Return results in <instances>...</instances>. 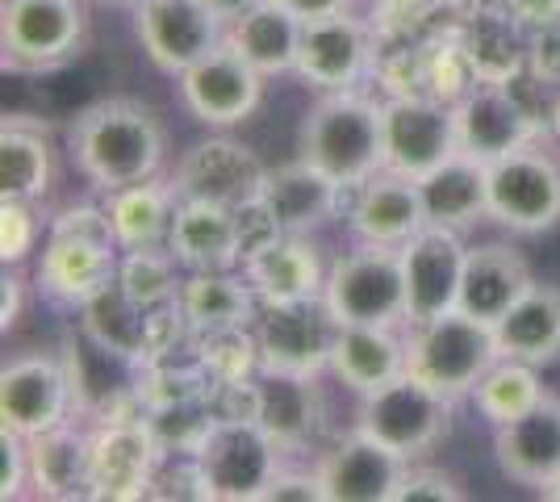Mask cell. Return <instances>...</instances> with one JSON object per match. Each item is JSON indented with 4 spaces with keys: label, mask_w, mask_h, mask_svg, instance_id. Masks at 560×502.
<instances>
[{
    "label": "cell",
    "mask_w": 560,
    "mask_h": 502,
    "mask_svg": "<svg viewBox=\"0 0 560 502\" xmlns=\"http://www.w3.org/2000/svg\"><path fill=\"white\" fill-rule=\"evenodd\" d=\"M109 4H126V9H135V4H142V0H109Z\"/></svg>",
    "instance_id": "cell-46"
},
{
    "label": "cell",
    "mask_w": 560,
    "mask_h": 502,
    "mask_svg": "<svg viewBox=\"0 0 560 502\" xmlns=\"http://www.w3.org/2000/svg\"><path fill=\"white\" fill-rule=\"evenodd\" d=\"M465 260H468L465 235L460 231H447V226H422L415 240L401 243L410 323H427L435 314L456 311L460 281H465Z\"/></svg>",
    "instance_id": "cell-17"
},
{
    "label": "cell",
    "mask_w": 560,
    "mask_h": 502,
    "mask_svg": "<svg viewBox=\"0 0 560 502\" xmlns=\"http://www.w3.org/2000/svg\"><path fill=\"white\" fill-rule=\"evenodd\" d=\"M532 285H536V277L511 243H481V247H468L456 311L472 314V318L493 327Z\"/></svg>",
    "instance_id": "cell-31"
},
{
    "label": "cell",
    "mask_w": 560,
    "mask_h": 502,
    "mask_svg": "<svg viewBox=\"0 0 560 502\" xmlns=\"http://www.w3.org/2000/svg\"><path fill=\"white\" fill-rule=\"evenodd\" d=\"M50 218L38 214L34 201H9L0 197V260L4 268H18L38 252V240H47Z\"/></svg>",
    "instance_id": "cell-39"
},
{
    "label": "cell",
    "mask_w": 560,
    "mask_h": 502,
    "mask_svg": "<svg viewBox=\"0 0 560 502\" xmlns=\"http://www.w3.org/2000/svg\"><path fill=\"white\" fill-rule=\"evenodd\" d=\"M498 360L493 327L465 311L435 314L406 327V373H415L452 402L468 398Z\"/></svg>",
    "instance_id": "cell-4"
},
{
    "label": "cell",
    "mask_w": 560,
    "mask_h": 502,
    "mask_svg": "<svg viewBox=\"0 0 560 502\" xmlns=\"http://www.w3.org/2000/svg\"><path fill=\"white\" fill-rule=\"evenodd\" d=\"M89 474H93V440L75 431V423L30 435V486L43 499L89 494Z\"/></svg>",
    "instance_id": "cell-34"
},
{
    "label": "cell",
    "mask_w": 560,
    "mask_h": 502,
    "mask_svg": "<svg viewBox=\"0 0 560 502\" xmlns=\"http://www.w3.org/2000/svg\"><path fill=\"white\" fill-rule=\"evenodd\" d=\"M264 176H268V167L259 164L256 151L231 139V130H218L180 155V164L172 172V189L180 197L247 210V206H256Z\"/></svg>",
    "instance_id": "cell-16"
},
{
    "label": "cell",
    "mask_w": 560,
    "mask_h": 502,
    "mask_svg": "<svg viewBox=\"0 0 560 502\" xmlns=\"http://www.w3.org/2000/svg\"><path fill=\"white\" fill-rule=\"evenodd\" d=\"M302 160L323 167L343 189L364 185L385 167V101L360 89L318 93L302 126Z\"/></svg>",
    "instance_id": "cell-2"
},
{
    "label": "cell",
    "mask_w": 560,
    "mask_h": 502,
    "mask_svg": "<svg viewBox=\"0 0 560 502\" xmlns=\"http://www.w3.org/2000/svg\"><path fill=\"white\" fill-rule=\"evenodd\" d=\"M493 339H498V357L527 360L536 369L560 360V289L536 281L493 323Z\"/></svg>",
    "instance_id": "cell-33"
},
{
    "label": "cell",
    "mask_w": 560,
    "mask_h": 502,
    "mask_svg": "<svg viewBox=\"0 0 560 502\" xmlns=\"http://www.w3.org/2000/svg\"><path fill=\"white\" fill-rule=\"evenodd\" d=\"M419 192L427 226H447L465 235L481 218H490V164L456 151L452 160L419 176Z\"/></svg>",
    "instance_id": "cell-30"
},
{
    "label": "cell",
    "mask_w": 560,
    "mask_h": 502,
    "mask_svg": "<svg viewBox=\"0 0 560 502\" xmlns=\"http://www.w3.org/2000/svg\"><path fill=\"white\" fill-rule=\"evenodd\" d=\"M327 373L339 385H348L355 398L401 377L406 373V327H369V323L339 327Z\"/></svg>",
    "instance_id": "cell-29"
},
{
    "label": "cell",
    "mask_w": 560,
    "mask_h": 502,
    "mask_svg": "<svg viewBox=\"0 0 560 502\" xmlns=\"http://www.w3.org/2000/svg\"><path fill=\"white\" fill-rule=\"evenodd\" d=\"M323 481V502H394L406 460L376 444L373 435L351 428L314 460Z\"/></svg>",
    "instance_id": "cell-24"
},
{
    "label": "cell",
    "mask_w": 560,
    "mask_h": 502,
    "mask_svg": "<svg viewBox=\"0 0 560 502\" xmlns=\"http://www.w3.org/2000/svg\"><path fill=\"white\" fill-rule=\"evenodd\" d=\"M101 206L109 214L117 247L142 252V247H167L180 192L172 189V180H164V176H151V180L126 185V189L101 192Z\"/></svg>",
    "instance_id": "cell-32"
},
{
    "label": "cell",
    "mask_w": 560,
    "mask_h": 502,
    "mask_svg": "<svg viewBox=\"0 0 560 502\" xmlns=\"http://www.w3.org/2000/svg\"><path fill=\"white\" fill-rule=\"evenodd\" d=\"M264 80L268 75H259L231 43H222L176 75V89H180V105L192 121H201L210 130H234L259 109Z\"/></svg>",
    "instance_id": "cell-13"
},
{
    "label": "cell",
    "mask_w": 560,
    "mask_h": 502,
    "mask_svg": "<svg viewBox=\"0 0 560 502\" xmlns=\"http://www.w3.org/2000/svg\"><path fill=\"white\" fill-rule=\"evenodd\" d=\"M55 185V151L47 130L30 121H4L0 130V197L9 201H47Z\"/></svg>",
    "instance_id": "cell-36"
},
{
    "label": "cell",
    "mask_w": 560,
    "mask_h": 502,
    "mask_svg": "<svg viewBox=\"0 0 560 502\" xmlns=\"http://www.w3.org/2000/svg\"><path fill=\"white\" fill-rule=\"evenodd\" d=\"M376 59V25L355 13H330L310 17L302 25V47L293 75L318 93H343L355 89Z\"/></svg>",
    "instance_id": "cell-15"
},
{
    "label": "cell",
    "mask_w": 560,
    "mask_h": 502,
    "mask_svg": "<svg viewBox=\"0 0 560 502\" xmlns=\"http://www.w3.org/2000/svg\"><path fill=\"white\" fill-rule=\"evenodd\" d=\"M4 302H0V323H4V331L22 318V277H13V272H4Z\"/></svg>",
    "instance_id": "cell-44"
},
{
    "label": "cell",
    "mask_w": 560,
    "mask_h": 502,
    "mask_svg": "<svg viewBox=\"0 0 560 502\" xmlns=\"http://www.w3.org/2000/svg\"><path fill=\"white\" fill-rule=\"evenodd\" d=\"M323 302L339 327L369 323V327H406L410 302H406V268L401 247L381 243H355L348 256L330 260Z\"/></svg>",
    "instance_id": "cell-5"
},
{
    "label": "cell",
    "mask_w": 560,
    "mask_h": 502,
    "mask_svg": "<svg viewBox=\"0 0 560 502\" xmlns=\"http://www.w3.org/2000/svg\"><path fill=\"white\" fill-rule=\"evenodd\" d=\"M121 247L105 206H68L50 218L43 256L34 268V285L59 306H84L117 277Z\"/></svg>",
    "instance_id": "cell-3"
},
{
    "label": "cell",
    "mask_w": 560,
    "mask_h": 502,
    "mask_svg": "<svg viewBox=\"0 0 560 502\" xmlns=\"http://www.w3.org/2000/svg\"><path fill=\"white\" fill-rule=\"evenodd\" d=\"M490 218L514 235H544L560 222V160L527 143L490 164Z\"/></svg>",
    "instance_id": "cell-10"
},
{
    "label": "cell",
    "mask_w": 560,
    "mask_h": 502,
    "mask_svg": "<svg viewBox=\"0 0 560 502\" xmlns=\"http://www.w3.org/2000/svg\"><path fill=\"white\" fill-rule=\"evenodd\" d=\"M552 126H557V135H560V101H557V109H552Z\"/></svg>",
    "instance_id": "cell-45"
},
{
    "label": "cell",
    "mask_w": 560,
    "mask_h": 502,
    "mask_svg": "<svg viewBox=\"0 0 560 502\" xmlns=\"http://www.w3.org/2000/svg\"><path fill=\"white\" fill-rule=\"evenodd\" d=\"M167 252L176 256L185 272L238 268L247 256V210L180 197L176 218H172V235H167Z\"/></svg>",
    "instance_id": "cell-23"
},
{
    "label": "cell",
    "mask_w": 560,
    "mask_h": 502,
    "mask_svg": "<svg viewBox=\"0 0 560 502\" xmlns=\"http://www.w3.org/2000/svg\"><path fill=\"white\" fill-rule=\"evenodd\" d=\"M180 264L167 247H142V252H121L117 260V285L126 289L142 311H172L176 289H180Z\"/></svg>",
    "instance_id": "cell-38"
},
{
    "label": "cell",
    "mask_w": 560,
    "mask_h": 502,
    "mask_svg": "<svg viewBox=\"0 0 560 502\" xmlns=\"http://www.w3.org/2000/svg\"><path fill=\"white\" fill-rule=\"evenodd\" d=\"M284 9H293L302 22H310V17H330V13H348L351 0H280Z\"/></svg>",
    "instance_id": "cell-43"
},
{
    "label": "cell",
    "mask_w": 560,
    "mask_h": 502,
    "mask_svg": "<svg viewBox=\"0 0 560 502\" xmlns=\"http://www.w3.org/2000/svg\"><path fill=\"white\" fill-rule=\"evenodd\" d=\"M302 17L284 9L280 0H252L226 17V43H231L259 75H293L298 47H302Z\"/></svg>",
    "instance_id": "cell-28"
},
{
    "label": "cell",
    "mask_w": 560,
    "mask_h": 502,
    "mask_svg": "<svg viewBox=\"0 0 560 502\" xmlns=\"http://www.w3.org/2000/svg\"><path fill=\"white\" fill-rule=\"evenodd\" d=\"M247 415H256L259 428L280 444V453H302L323 423V402H318V377H298V373H272L259 369L247 382Z\"/></svg>",
    "instance_id": "cell-26"
},
{
    "label": "cell",
    "mask_w": 560,
    "mask_h": 502,
    "mask_svg": "<svg viewBox=\"0 0 560 502\" xmlns=\"http://www.w3.org/2000/svg\"><path fill=\"white\" fill-rule=\"evenodd\" d=\"M264 502H323L318 465H298L293 456H284L264 490Z\"/></svg>",
    "instance_id": "cell-41"
},
{
    "label": "cell",
    "mask_w": 560,
    "mask_h": 502,
    "mask_svg": "<svg viewBox=\"0 0 560 502\" xmlns=\"http://www.w3.org/2000/svg\"><path fill=\"white\" fill-rule=\"evenodd\" d=\"M452 407L456 402L447 394L431 389L415 373H401L360 398L355 431L373 435L376 444H385L401 460H419L452 431Z\"/></svg>",
    "instance_id": "cell-7"
},
{
    "label": "cell",
    "mask_w": 560,
    "mask_h": 502,
    "mask_svg": "<svg viewBox=\"0 0 560 502\" xmlns=\"http://www.w3.org/2000/svg\"><path fill=\"white\" fill-rule=\"evenodd\" d=\"M498 469L527 490H560V398L544 394L518 419L493 428Z\"/></svg>",
    "instance_id": "cell-21"
},
{
    "label": "cell",
    "mask_w": 560,
    "mask_h": 502,
    "mask_svg": "<svg viewBox=\"0 0 560 502\" xmlns=\"http://www.w3.org/2000/svg\"><path fill=\"white\" fill-rule=\"evenodd\" d=\"M243 277L256 289L259 306L264 302H305L323 297L330 264L314 235H284L272 231L243 256Z\"/></svg>",
    "instance_id": "cell-19"
},
{
    "label": "cell",
    "mask_w": 560,
    "mask_h": 502,
    "mask_svg": "<svg viewBox=\"0 0 560 502\" xmlns=\"http://www.w3.org/2000/svg\"><path fill=\"white\" fill-rule=\"evenodd\" d=\"M460 499H465V490L447 478L444 469L427 465L422 456L419 460H406L401 481H397L394 490V502H460Z\"/></svg>",
    "instance_id": "cell-40"
},
{
    "label": "cell",
    "mask_w": 560,
    "mask_h": 502,
    "mask_svg": "<svg viewBox=\"0 0 560 502\" xmlns=\"http://www.w3.org/2000/svg\"><path fill=\"white\" fill-rule=\"evenodd\" d=\"M71 160L96 192L126 189L164 172L167 135L151 105L135 96H109L89 105L68 135Z\"/></svg>",
    "instance_id": "cell-1"
},
{
    "label": "cell",
    "mask_w": 560,
    "mask_h": 502,
    "mask_svg": "<svg viewBox=\"0 0 560 502\" xmlns=\"http://www.w3.org/2000/svg\"><path fill=\"white\" fill-rule=\"evenodd\" d=\"M343 185L330 180L323 167H314L310 160H293V164L268 167L264 176V189L256 197V210L272 231L284 235H318L330 218L339 214V197Z\"/></svg>",
    "instance_id": "cell-22"
},
{
    "label": "cell",
    "mask_w": 560,
    "mask_h": 502,
    "mask_svg": "<svg viewBox=\"0 0 560 502\" xmlns=\"http://www.w3.org/2000/svg\"><path fill=\"white\" fill-rule=\"evenodd\" d=\"M30 486V440L0 428V499H22Z\"/></svg>",
    "instance_id": "cell-42"
},
{
    "label": "cell",
    "mask_w": 560,
    "mask_h": 502,
    "mask_svg": "<svg viewBox=\"0 0 560 502\" xmlns=\"http://www.w3.org/2000/svg\"><path fill=\"white\" fill-rule=\"evenodd\" d=\"M71 410H75V385L63 357L25 352L0 369V428L30 440L59 423H71Z\"/></svg>",
    "instance_id": "cell-12"
},
{
    "label": "cell",
    "mask_w": 560,
    "mask_h": 502,
    "mask_svg": "<svg viewBox=\"0 0 560 502\" xmlns=\"http://www.w3.org/2000/svg\"><path fill=\"white\" fill-rule=\"evenodd\" d=\"M164 465V448L147 419H105L93 435V499H142L151 494L155 469Z\"/></svg>",
    "instance_id": "cell-18"
},
{
    "label": "cell",
    "mask_w": 560,
    "mask_h": 502,
    "mask_svg": "<svg viewBox=\"0 0 560 502\" xmlns=\"http://www.w3.org/2000/svg\"><path fill=\"white\" fill-rule=\"evenodd\" d=\"M176 314L185 318L188 331L222 335L252 327L259 314V297L243 268H201L185 272L176 289Z\"/></svg>",
    "instance_id": "cell-27"
},
{
    "label": "cell",
    "mask_w": 560,
    "mask_h": 502,
    "mask_svg": "<svg viewBox=\"0 0 560 502\" xmlns=\"http://www.w3.org/2000/svg\"><path fill=\"white\" fill-rule=\"evenodd\" d=\"M348 210V226L355 243H381V247H401L427 226L422 192L415 176H401L394 167L373 172L364 185H355Z\"/></svg>",
    "instance_id": "cell-25"
},
{
    "label": "cell",
    "mask_w": 560,
    "mask_h": 502,
    "mask_svg": "<svg viewBox=\"0 0 560 502\" xmlns=\"http://www.w3.org/2000/svg\"><path fill=\"white\" fill-rule=\"evenodd\" d=\"M256 335L259 369L272 373H298V377H323L330 369V348L339 323L323 297L305 302H264L252 323Z\"/></svg>",
    "instance_id": "cell-9"
},
{
    "label": "cell",
    "mask_w": 560,
    "mask_h": 502,
    "mask_svg": "<svg viewBox=\"0 0 560 502\" xmlns=\"http://www.w3.org/2000/svg\"><path fill=\"white\" fill-rule=\"evenodd\" d=\"M452 109H456V143L465 155L481 160V164H493V160L511 155L518 147L536 143L539 135V126L523 109V101L502 80L477 84Z\"/></svg>",
    "instance_id": "cell-20"
},
{
    "label": "cell",
    "mask_w": 560,
    "mask_h": 502,
    "mask_svg": "<svg viewBox=\"0 0 560 502\" xmlns=\"http://www.w3.org/2000/svg\"><path fill=\"white\" fill-rule=\"evenodd\" d=\"M84 327L80 331L96 339L101 348H109L126 360H151L155 357V343H151V331H155V314L160 311H142L139 302L126 293V289L109 281L96 297H89L84 306Z\"/></svg>",
    "instance_id": "cell-35"
},
{
    "label": "cell",
    "mask_w": 560,
    "mask_h": 502,
    "mask_svg": "<svg viewBox=\"0 0 560 502\" xmlns=\"http://www.w3.org/2000/svg\"><path fill=\"white\" fill-rule=\"evenodd\" d=\"M89 38L84 0H4L0 47L13 72H50L68 63Z\"/></svg>",
    "instance_id": "cell-8"
},
{
    "label": "cell",
    "mask_w": 560,
    "mask_h": 502,
    "mask_svg": "<svg viewBox=\"0 0 560 502\" xmlns=\"http://www.w3.org/2000/svg\"><path fill=\"white\" fill-rule=\"evenodd\" d=\"M197 469L213 502H264V490L284 460L280 444L259 428L256 415H218L197 444Z\"/></svg>",
    "instance_id": "cell-6"
},
{
    "label": "cell",
    "mask_w": 560,
    "mask_h": 502,
    "mask_svg": "<svg viewBox=\"0 0 560 502\" xmlns=\"http://www.w3.org/2000/svg\"><path fill=\"white\" fill-rule=\"evenodd\" d=\"M544 394H548V389H544V382H539L536 364L498 357L490 364V373H486V377L477 382V389L468 394V402L477 407V415H481L486 423L502 428V423L518 419L523 410L536 407Z\"/></svg>",
    "instance_id": "cell-37"
},
{
    "label": "cell",
    "mask_w": 560,
    "mask_h": 502,
    "mask_svg": "<svg viewBox=\"0 0 560 502\" xmlns=\"http://www.w3.org/2000/svg\"><path fill=\"white\" fill-rule=\"evenodd\" d=\"M456 151L452 101L431 93H397L385 101V167L419 180Z\"/></svg>",
    "instance_id": "cell-14"
},
{
    "label": "cell",
    "mask_w": 560,
    "mask_h": 502,
    "mask_svg": "<svg viewBox=\"0 0 560 502\" xmlns=\"http://www.w3.org/2000/svg\"><path fill=\"white\" fill-rule=\"evenodd\" d=\"M135 34L160 72L180 75L226 43V13L210 0H142L135 4Z\"/></svg>",
    "instance_id": "cell-11"
}]
</instances>
